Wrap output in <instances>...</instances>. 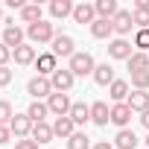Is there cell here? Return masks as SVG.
<instances>
[{
  "label": "cell",
  "mask_w": 149,
  "mask_h": 149,
  "mask_svg": "<svg viewBox=\"0 0 149 149\" xmlns=\"http://www.w3.org/2000/svg\"><path fill=\"white\" fill-rule=\"evenodd\" d=\"M67 70L73 73V76H94V70H97V61L91 53H73V58L67 61Z\"/></svg>",
  "instance_id": "1"
},
{
  "label": "cell",
  "mask_w": 149,
  "mask_h": 149,
  "mask_svg": "<svg viewBox=\"0 0 149 149\" xmlns=\"http://www.w3.org/2000/svg\"><path fill=\"white\" fill-rule=\"evenodd\" d=\"M56 35H58V32H56V26H53L50 21H41V24L26 26V38H29L32 44H53Z\"/></svg>",
  "instance_id": "2"
},
{
  "label": "cell",
  "mask_w": 149,
  "mask_h": 149,
  "mask_svg": "<svg viewBox=\"0 0 149 149\" xmlns=\"http://www.w3.org/2000/svg\"><path fill=\"white\" fill-rule=\"evenodd\" d=\"M134 56V44L132 41H126V38H111L108 41V58H114V61H129Z\"/></svg>",
  "instance_id": "3"
},
{
  "label": "cell",
  "mask_w": 149,
  "mask_h": 149,
  "mask_svg": "<svg viewBox=\"0 0 149 149\" xmlns=\"http://www.w3.org/2000/svg\"><path fill=\"white\" fill-rule=\"evenodd\" d=\"M47 108H50V114H56V117H67L70 108H73V100H70V94H58V91H53L50 100H47Z\"/></svg>",
  "instance_id": "4"
},
{
  "label": "cell",
  "mask_w": 149,
  "mask_h": 149,
  "mask_svg": "<svg viewBox=\"0 0 149 149\" xmlns=\"http://www.w3.org/2000/svg\"><path fill=\"white\" fill-rule=\"evenodd\" d=\"M50 53L56 56V58H73V53H76V41H73L70 35H56L53 38V47H50Z\"/></svg>",
  "instance_id": "5"
},
{
  "label": "cell",
  "mask_w": 149,
  "mask_h": 149,
  "mask_svg": "<svg viewBox=\"0 0 149 149\" xmlns=\"http://www.w3.org/2000/svg\"><path fill=\"white\" fill-rule=\"evenodd\" d=\"M111 24H114V32H117V38H126L132 29H137V26H134V15H132L129 9H120V12L111 18Z\"/></svg>",
  "instance_id": "6"
},
{
  "label": "cell",
  "mask_w": 149,
  "mask_h": 149,
  "mask_svg": "<svg viewBox=\"0 0 149 149\" xmlns=\"http://www.w3.org/2000/svg\"><path fill=\"white\" fill-rule=\"evenodd\" d=\"M26 94H29L32 100H41V97L50 100V94H53V82H50L47 76H32V79L26 82Z\"/></svg>",
  "instance_id": "7"
},
{
  "label": "cell",
  "mask_w": 149,
  "mask_h": 149,
  "mask_svg": "<svg viewBox=\"0 0 149 149\" xmlns=\"http://www.w3.org/2000/svg\"><path fill=\"white\" fill-rule=\"evenodd\" d=\"M50 82H53V91H58V94H67L73 85H76V76L67 70V67H58L53 76H50Z\"/></svg>",
  "instance_id": "8"
},
{
  "label": "cell",
  "mask_w": 149,
  "mask_h": 149,
  "mask_svg": "<svg viewBox=\"0 0 149 149\" xmlns=\"http://www.w3.org/2000/svg\"><path fill=\"white\" fill-rule=\"evenodd\" d=\"M32 126H35V123L26 117V111H24V114H15V117H12V123H9V129H12V137H15V140L29 137V134H32Z\"/></svg>",
  "instance_id": "9"
},
{
  "label": "cell",
  "mask_w": 149,
  "mask_h": 149,
  "mask_svg": "<svg viewBox=\"0 0 149 149\" xmlns=\"http://www.w3.org/2000/svg\"><path fill=\"white\" fill-rule=\"evenodd\" d=\"M24 35H26V32H24L18 24H6V29H3V35H0V41H3L9 50H18L21 44H26V41H24Z\"/></svg>",
  "instance_id": "10"
},
{
  "label": "cell",
  "mask_w": 149,
  "mask_h": 149,
  "mask_svg": "<svg viewBox=\"0 0 149 149\" xmlns=\"http://www.w3.org/2000/svg\"><path fill=\"white\" fill-rule=\"evenodd\" d=\"M35 70H38V76H53V73L58 70V58L53 56V53H41L38 58H35Z\"/></svg>",
  "instance_id": "11"
},
{
  "label": "cell",
  "mask_w": 149,
  "mask_h": 149,
  "mask_svg": "<svg viewBox=\"0 0 149 149\" xmlns=\"http://www.w3.org/2000/svg\"><path fill=\"white\" fill-rule=\"evenodd\" d=\"M91 123H94V126H108V123H111V108H108V102H102V100L91 102Z\"/></svg>",
  "instance_id": "12"
},
{
  "label": "cell",
  "mask_w": 149,
  "mask_h": 149,
  "mask_svg": "<svg viewBox=\"0 0 149 149\" xmlns=\"http://www.w3.org/2000/svg\"><path fill=\"white\" fill-rule=\"evenodd\" d=\"M132 108L126 105V102H117V105H111V123L117 126V129H129V123H132Z\"/></svg>",
  "instance_id": "13"
},
{
  "label": "cell",
  "mask_w": 149,
  "mask_h": 149,
  "mask_svg": "<svg viewBox=\"0 0 149 149\" xmlns=\"http://www.w3.org/2000/svg\"><path fill=\"white\" fill-rule=\"evenodd\" d=\"M73 21H76V24H94L97 21V9H94V3H76V9H73Z\"/></svg>",
  "instance_id": "14"
},
{
  "label": "cell",
  "mask_w": 149,
  "mask_h": 149,
  "mask_svg": "<svg viewBox=\"0 0 149 149\" xmlns=\"http://www.w3.org/2000/svg\"><path fill=\"white\" fill-rule=\"evenodd\" d=\"M12 58H15V64L26 67V64H35L38 53H35V47H32V44H21L18 50H12Z\"/></svg>",
  "instance_id": "15"
},
{
  "label": "cell",
  "mask_w": 149,
  "mask_h": 149,
  "mask_svg": "<svg viewBox=\"0 0 149 149\" xmlns=\"http://www.w3.org/2000/svg\"><path fill=\"white\" fill-rule=\"evenodd\" d=\"M94 82L97 85H102V88H111V82H117V76H114V67L105 61V64H97V70H94Z\"/></svg>",
  "instance_id": "16"
},
{
  "label": "cell",
  "mask_w": 149,
  "mask_h": 149,
  "mask_svg": "<svg viewBox=\"0 0 149 149\" xmlns=\"http://www.w3.org/2000/svg\"><path fill=\"white\" fill-rule=\"evenodd\" d=\"M21 21H24L26 26H32V24H41V21H44V9H41L38 3H26V6L21 9Z\"/></svg>",
  "instance_id": "17"
},
{
  "label": "cell",
  "mask_w": 149,
  "mask_h": 149,
  "mask_svg": "<svg viewBox=\"0 0 149 149\" xmlns=\"http://www.w3.org/2000/svg\"><path fill=\"white\" fill-rule=\"evenodd\" d=\"M91 35H94V38H100V41H105V38H111V35H114V24H111L108 18H97V21L91 24Z\"/></svg>",
  "instance_id": "18"
},
{
  "label": "cell",
  "mask_w": 149,
  "mask_h": 149,
  "mask_svg": "<svg viewBox=\"0 0 149 149\" xmlns=\"http://www.w3.org/2000/svg\"><path fill=\"white\" fill-rule=\"evenodd\" d=\"M129 94H132V85H129L126 79H117V82H111V88H108V97L114 100V105H117V102H126Z\"/></svg>",
  "instance_id": "19"
},
{
  "label": "cell",
  "mask_w": 149,
  "mask_h": 149,
  "mask_svg": "<svg viewBox=\"0 0 149 149\" xmlns=\"http://www.w3.org/2000/svg\"><path fill=\"white\" fill-rule=\"evenodd\" d=\"M137 134L132 132V129H120L117 132V137H114V149H137Z\"/></svg>",
  "instance_id": "20"
},
{
  "label": "cell",
  "mask_w": 149,
  "mask_h": 149,
  "mask_svg": "<svg viewBox=\"0 0 149 149\" xmlns=\"http://www.w3.org/2000/svg\"><path fill=\"white\" fill-rule=\"evenodd\" d=\"M29 137H32V140H35L38 146H44V143H50V140H53L56 134H53V126H50V123H35V126H32V134H29Z\"/></svg>",
  "instance_id": "21"
},
{
  "label": "cell",
  "mask_w": 149,
  "mask_h": 149,
  "mask_svg": "<svg viewBox=\"0 0 149 149\" xmlns=\"http://www.w3.org/2000/svg\"><path fill=\"white\" fill-rule=\"evenodd\" d=\"M126 105L132 108V111H146L149 108V91H132L129 94V100H126Z\"/></svg>",
  "instance_id": "22"
},
{
  "label": "cell",
  "mask_w": 149,
  "mask_h": 149,
  "mask_svg": "<svg viewBox=\"0 0 149 149\" xmlns=\"http://www.w3.org/2000/svg\"><path fill=\"white\" fill-rule=\"evenodd\" d=\"M73 9H76V6H73L70 0H53V3H50V15H53L56 21H64L67 15L73 18Z\"/></svg>",
  "instance_id": "23"
},
{
  "label": "cell",
  "mask_w": 149,
  "mask_h": 149,
  "mask_svg": "<svg viewBox=\"0 0 149 149\" xmlns=\"http://www.w3.org/2000/svg\"><path fill=\"white\" fill-rule=\"evenodd\" d=\"M76 126H85V123H91V105H85V102H73V108H70V114H67Z\"/></svg>",
  "instance_id": "24"
},
{
  "label": "cell",
  "mask_w": 149,
  "mask_h": 149,
  "mask_svg": "<svg viewBox=\"0 0 149 149\" xmlns=\"http://www.w3.org/2000/svg\"><path fill=\"white\" fill-rule=\"evenodd\" d=\"M73 132H76V123H73L70 117H56V123H53V134L56 137H64L67 140Z\"/></svg>",
  "instance_id": "25"
},
{
  "label": "cell",
  "mask_w": 149,
  "mask_h": 149,
  "mask_svg": "<svg viewBox=\"0 0 149 149\" xmlns=\"http://www.w3.org/2000/svg\"><path fill=\"white\" fill-rule=\"evenodd\" d=\"M47 114H50V108H47V102H41V100H32L29 108H26V117H29L32 123H44Z\"/></svg>",
  "instance_id": "26"
},
{
  "label": "cell",
  "mask_w": 149,
  "mask_h": 149,
  "mask_svg": "<svg viewBox=\"0 0 149 149\" xmlns=\"http://www.w3.org/2000/svg\"><path fill=\"white\" fill-rule=\"evenodd\" d=\"M126 67L132 70V76H134V73H143V70H149V53H137V50H134V56L126 61Z\"/></svg>",
  "instance_id": "27"
},
{
  "label": "cell",
  "mask_w": 149,
  "mask_h": 149,
  "mask_svg": "<svg viewBox=\"0 0 149 149\" xmlns=\"http://www.w3.org/2000/svg\"><path fill=\"white\" fill-rule=\"evenodd\" d=\"M94 9H97V18H108V21L120 12L117 0H97V3H94Z\"/></svg>",
  "instance_id": "28"
},
{
  "label": "cell",
  "mask_w": 149,
  "mask_h": 149,
  "mask_svg": "<svg viewBox=\"0 0 149 149\" xmlns=\"http://www.w3.org/2000/svg\"><path fill=\"white\" fill-rule=\"evenodd\" d=\"M67 149H91V137L85 132H73L67 137Z\"/></svg>",
  "instance_id": "29"
},
{
  "label": "cell",
  "mask_w": 149,
  "mask_h": 149,
  "mask_svg": "<svg viewBox=\"0 0 149 149\" xmlns=\"http://www.w3.org/2000/svg\"><path fill=\"white\" fill-rule=\"evenodd\" d=\"M132 44H134V50H137V53H146V50H149V29H137Z\"/></svg>",
  "instance_id": "30"
},
{
  "label": "cell",
  "mask_w": 149,
  "mask_h": 149,
  "mask_svg": "<svg viewBox=\"0 0 149 149\" xmlns=\"http://www.w3.org/2000/svg\"><path fill=\"white\" fill-rule=\"evenodd\" d=\"M12 117H15L12 102H9V100H0V126H9V123H12Z\"/></svg>",
  "instance_id": "31"
},
{
  "label": "cell",
  "mask_w": 149,
  "mask_h": 149,
  "mask_svg": "<svg viewBox=\"0 0 149 149\" xmlns=\"http://www.w3.org/2000/svg\"><path fill=\"white\" fill-rule=\"evenodd\" d=\"M132 91H149V70L132 76Z\"/></svg>",
  "instance_id": "32"
},
{
  "label": "cell",
  "mask_w": 149,
  "mask_h": 149,
  "mask_svg": "<svg viewBox=\"0 0 149 149\" xmlns=\"http://www.w3.org/2000/svg\"><path fill=\"white\" fill-rule=\"evenodd\" d=\"M132 15H134V26L137 29H149V9H132Z\"/></svg>",
  "instance_id": "33"
},
{
  "label": "cell",
  "mask_w": 149,
  "mask_h": 149,
  "mask_svg": "<svg viewBox=\"0 0 149 149\" xmlns=\"http://www.w3.org/2000/svg\"><path fill=\"white\" fill-rule=\"evenodd\" d=\"M12 79H15V73H12L9 67H0V88H6V85H12Z\"/></svg>",
  "instance_id": "34"
},
{
  "label": "cell",
  "mask_w": 149,
  "mask_h": 149,
  "mask_svg": "<svg viewBox=\"0 0 149 149\" xmlns=\"http://www.w3.org/2000/svg\"><path fill=\"white\" fill-rule=\"evenodd\" d=\"M9 58H12V50L0 41V67H9Z\"/></svg>",
  "instance_id": "35"
},
{
  "label": "cell",
  "mask_w": 149,
  "mask_h": 149,
  "mask_svg": "<svg viewBox=\"0 0 149 149\" xmlns=\"http://www.w3.org/2000/svg\"><path fill=\"white\" fill-rule=\"evenodd\" d=\"M15 149H38V143L32 137H24V140H15Z\"/></svg>",
  "instance_id": "36"
},
{
  "label": "cell",
  "mask_w": 149,
  "mask_h": 149,
  "mask_svg": "<svg viewBox=\"0 0 149 149\" xmlns=\"http://www.w3.org/2000/svg\"><path fill=\"white\" fill-rule=\"evenodd\" d=\"M12 140V129L9 126H0V143H9Z\"/></svg>",
  "instance_id": "37"
},
{
  "label": "cell",
  "mask_w": 149,
  "mask_h": 149,
  "mask_svg": "<svg viewBox=\"0 0 149 149\" xmlns=\"http://www.w3.org/2000/svg\"><path fill=\"white\" fill-rule=\"evenodd\" d=\"M91 149H114V143H111V140H100V143H94Z\"/></svg>",
  "instance_id": "38"
},
{
  "label": "cell",
  "mask_w": 149,
  "mask_h": 149,
  "mask_svg": "<svg viewBox=\"0 0 149 149\" xmlns=\"http://www.w3.org/2000/svg\"><path fill=\"white\" fill-rule=\"evenodd\" d=\"M140 123H143V129H146V132H149V108H146V111H143V114H140Z\"/></svg>",
  "instance_id": "39"
},
{
  "label": "cell",
  "mask_w": 149,
  "mask_h": 149,
  "mask_svg": "<svg viewBox=\"0 0 149 149\" xmlns=\"http://www.w3.org/2000/svg\"><path fill=\"white\" fill-rule=\"evenodd\" d=\"M137 9H149V0H134V12Z\"/></svg>",
  "instance_id": "40"
},
{
  "label": "cell",
  "mask_w": 149,
  "mask_h": 149,
  "mask_svg": "<svg viewBox=\"0 0 149 149\" xmlns=\"http://www.w3.org/2000/svg\"><path fill=\"white\" fill-rule=\"evenodd\" d=\"M0 21H3V6H0Z\"/></svg>",
  "instance_id": "41"
},
{
  "label": "cell",
  "mask_w": 149,
  "mask_h": 149,
  "mask_svg": "<svg viewBox=\"0 0 149 149\" xmlns=\"http://www.w3.org/2000/svg\"><path fill=\"white\" fill-rule=\"evenodd\" d=\"M146 149H149V134H146Z\"/></svg>",
  "instance_id": "42"
}]
</instances>
